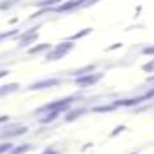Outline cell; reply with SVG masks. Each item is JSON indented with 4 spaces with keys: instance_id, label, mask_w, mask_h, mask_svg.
I'll return each instance as SVG.
<instances>
[{
    "instance_id": "1",
    "label": "cell",
    "mask_w": 154,
    "mask_h": 154,
    "mask_svg": "<svg viewBox=\"0 0 154 154\" xmlns=\"http://www.w3.org/2000/svg\"><path fill=\"white\" fill-rule=\"evenodd\" d=\"M74 100H76V96H67V98H62V100H54L51 103H45V105L38 107L35 111V114H44V112H49V111H62V112H65V111L71 109Z\"/></svg>"
},
{
    "instance_id": "2",
    "label": "cell",
    "mask_w": 154,
    "mask_h": 154,
    "mask_svg": "<svg viewBox=\"0 0 154 154\" xmlns=\"http://www.w3.org/2000/svg\"><path fill=\"white\" fill-rule=\"evenodd\" d=\"M71 49H74V44L72 42H62V44H58V45H53L47 53H45V62H54V60H60V58H63Z\"/></svg>"
},
{
    "instance_id": "3",
    "label": "cell",
    "mask_w": 154,
    "mask_h": 154,
    "mask_svg": "<svg viewBox=\"0 0 154 154\" xmlns=\"http://www.w3.org/2000/svg\"><path fill=\"white\" fill-rule=\"evenodd\" d=\"M36 38H38V26L36 27H31V29H27L24 33H18V44H17V47L18 49L29 47Z\"/></svg>"
},
{
    "instance_id": "4",
    "label": "cell",
    "mask_w": 154,
    "mask_h": 154,
    "mask_svg": "<svg viewBox=\"0 0 154 154\" xmlns=\"http://www.w3.org/2000/svg\"><path fill=\"white\" fill-rule=\"evenodd\" d=\"M62 85V78H44L38 82H33L27 85V91H42V89H51Z\"/></svg>"
},
{
    "instance_id": "5",
    "label": "cell",
    "mask_w": 154,
    "mask_h": 154,
    "mask_svg": "<svg viewBox=\"0 0 154 154\" xmlns=\"http://www.w3.org/2000/svg\"><path fill=\"white\" fill-rule=\"evenodd\" d=\"M29 132V127L26 125H15L11 129H0V140H13V138H18V136H24Z\"/></svg>"
},
{
    "instance_id": "6",
    "label": "cell",
    "mask_w": 154,
    "mask_h": 154,
    "mask_svg": "<svg viewBox=\"0 0 154 154\" xmlns=\"http://www.w3.org/2000/svg\"><path fill=\"white\" fill-rule=\"evenodd\" d=\"M102 72H89V74H84V76H76L74 78V82H76V85H80V87H91V85H94L100 78H102Z\"/></svg>"
},
{
    "instance_id": "7",
    "label": "cell",
    "mask_w": 154,
    "mask_h": 154,
    "mask_svg": "<svg viewBox=\"0 0 154 154\" xmlns=\"http://www.w3.org/2000/svg\"><path fill=\"white\" fill-rule=\"evenodd\" d=\"M60 116H62V111H49V112H44V114L38 118V123H42V125H47V123H51V122L58 120Z\"/></svg>"
},
{
    "instance_id": "8",
    "label": "cell",
    "mask_w": 154,
    "mask_h": 154,
    "mask_svg": "<svg viewBox=\"0 0 154 154\" xmlns=\"http://www.w3.org/2000/svg\"><path fill=\"white\" fill-rule=\"evenodd\" d=\"M20 91V84L13 82V84H8V85H0V98L4 96H9V94H15Z\"/></svg>"
},
{
    "instance_id": "9",
    "label": "cell",
    "mask_w": 154,
    "mask_h": 154,
    "mask_svg": "<svg viewBox=\"0 0 154 154\" xmlns=\"http://www.w3.org/2000/svg\"><path fill=\"white\" fill-rule=\"evenodd\" d=\"M51 47H53L51 44H38V45L29 47V49H27V54H31V56H35V54H45Z\"/></svg>"
},
{
    "instance_id": "10",
    "label": "cell",
    "mask_w": 154,
    "mask_h": 154,
    "mask_svg": "<svg viewBox=\"0 0 154 154\" xmlns=\"http://www.w3.org/2000/svg\"><path fill=\"white\" fill-rule=\"evenodd\" d=\"M31 149H33V143H20V145L15 143V147L9 150V154H26V152L31 150Z\"/></svg>"
},
{
    "instance_id": "11",
    "label": "cell",
    "mask_w": 154,
    "mask_h": 154,
    "mask_svg": "<svg viewBox=\"0 0 154 154\" xmlns=\"http://www.w3.org/2000/svg\"><path fill=\"white\" fill-rule=\"evenodd\" d=\"M62 2V0H42V2H35L33 6L35 8H42V9H51L54 6H58Z\"/></svg>"
},
{
    "instance_id": "12",
    "label": "cell",
    "mask_w": 154,
    "mask_h": 154,
    "mask_svg": "<svg viewBox=\"0 0 154 154\" xmlns=\"http://www.w3.org/2000/svg\"><path fill=\"white\" fill-rule=\"evenodd\" d=\"M87 109H74V111H65L67 114H65V122H72V120H76V118H80L84 112H85Z\"/></svg>"
},
{
    "instance_id": "13",
    "label": "cell",
    "mask_w": 154,
    "mask_h": 154,
    "mask_svg": "<svg viewBox=\"0 0 154 154\" xmlns=\"http://www.w3.org/2000/svg\"><path fill=\"white\" fill-rule=\"evenodd\" d=\"M96 69V65H87V67H82V69H76V71H72L71 74L74 76V78H76V76H84V74H89V72H93Z\"/></svg>"
},
{
    "instance_id": "14",
    "label": "cell",
    "mask_w": 154,
    "mask_h": 154,
    "mask_svg": "<svg viewBox=\"0 0 154 154\" xmlns=\"http://www.w3.org/2000/svg\"><path fill=\"white\" fill-rule=\"evenodd\" d=\"M18 33H20V29L2 31V33H0V42H4V40H8V38H15V36H18Z\"/></svg>"
},
{
    "instance_id": "15",
    "label": "cell",
    "mask_w": 154,
    "mask_h": 154,
    "mask_svg": "<svg viewBox=\"0 0 154 154\" xmlns=\"http://www.w3.org/2000/svg\"><path fill=\"white\" fill-rule=\"evenodd\" d=\"M18 4V0H2L0 2V11H6V9H11Z\"/></svg>"
},
{
    "instance_id": "16",
    "label": "cell",
    "mask_w": 154,
    "mask_h": 154,
    "mask_svg": "<svg viewBox=\"0 0 154 154\" xmlns=\"http://www.w3.org/2000/svg\"><path fill=\"white\" fill-rule=\"evenodd\" d=\"M15 147V143L13 141H2V143H0V154H9V150Z\"/></svg>"
},
{
    "instance_id": "17",
    "label": "cell",
    "mask_w": 154,
    "mask_h": 154,
    "mask_svg": "<svg viewBox=\"0 0 154 154\" xmlns=\"http://www.w3.org/2000/svg\"><path fill=\"white\" fill-rule=\"evenodd\" d=\"M91 31H93V29H89V27H87V29H84V31H80V33H76V35H72V36L69 38V42H74V40H80V38H84L85 35H89Z\"/></svg>"
},
{
    "instance_id": "18",
    "label": "cell",
    "mask_w": 154,
    "mask_h": 154,
    "mask_svg": "<svg viewBox=\"0 0 154 154\" xmlns=\"http://www.w3.org/2000/svg\"><path fill=\"white\" fill-rule=\"evenodd\" d=\"M8 122H11V116L9 114H2V116H0V125H6Z\"/></svg>"
},
{
    "instance_id": "19",
    "label": "cell",
    "mask_w": 154,
    "mask_h": 154,
    "mask_svg": "<svg viewBox=\"0 0 154 154\" xmlns=\"http://www.w3.org/2000/svg\"><path fill=\"white\" fill-rule=\"evenodd\" d=\"M152 69H154V60H152V62H150V63H147V65H145V67H143V71H145V72H150V71H152Z\"/></svg>"
},
{
    "instance_id": "20",
    "label": "cell",
    "mask_w": 154,
    "mask_h": 154,
    "mask_svg": "<svg viewBox=\"0 0 154 154\" xmlns=\"http://www.w3.org/2000/svg\"><path fill=\"white\" fill-rule=\"evenodd\" d=\"M42 154H60V152H58V150H54L53 147H47V149H45Z\"/></svg>"
},
{
    "instance_id": "21",
    "label": "cell",
    "mask_w": 154,
    "mask_h": 154,
    "mask_svg": "<svg viewBox=\"0 0 154 154\" xmlns=\"http://www.w3.org/2000/svg\"><path fill=\"white\" fill-rule=\"evenodd\" d=\"M9 74V69H0V78H6Z\"/></svg>"
},
{
    "instance_id": "22",
    "label": "cell",
    "mask_w": 154,
    "mask_h": 154,
    "mask_svg": "<svg viewBox=\"0 0 154 154\" xmlns=\"http://www.w3.org/2000/svg\"><path fill=\"white\" fill-rule=\"evenodd\" d=\"M123 129H125V127H123V125H122V127H118V129H114V131H112V134H111V136H116V134H120V132H122V131H123Z\"/></svg>"
},
{
    "instance_id": "23",
    "label": "cell",
    "mask_w": 154,
    "mask_h": 154,
    "mask_svg": "<svg viewBox=\"0 0 154 154\" xmlns=\"http://www.w3.org/2000/svg\"><path fill=\"white\" fill-rule=\"evenodd\" d=\"M143 54H154V47H149V49H143Z\"/></svg>"
},
{
    "instance_id": "24",
    "label": "cell",
    "mask_w": 154,
    "mask_h": 154,
    "mask_svg": "<svg viewBox=\"0 0 154 154\" xmlns=\"http://www.w3.org/2000/svg\"><path fill=\"white\" fill-rule=\"evenodd\" d=\"M145 98H154V89H152V91H149V93L145 94Z\"/></svg>"
}]
</instances>
